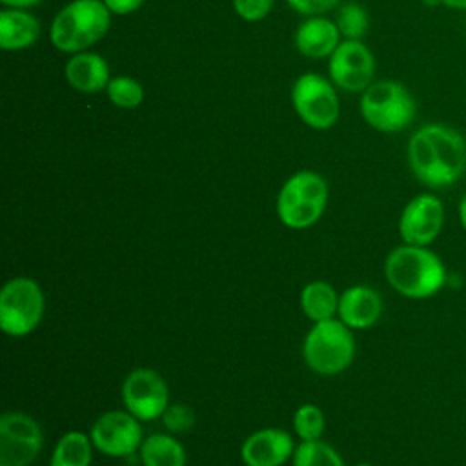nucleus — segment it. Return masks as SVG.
I'll return each instance as SVG.
<instances>
[{
  "instance_id": "1",
  "label": "nucleus",
  "mask_w": 466,
  "mask_h": 466,
  "mask_svg": "<svg viewBox=\"0 0 466 466\" xmlns=\"http://www.w3.org/2000/svg\"><path fill=\"white\" fill-rule=\"evenodd\" d=\"M406 160L428 189L451 187L466 173V137L442 122L422 124L408 138Z\"/></svg>"
},
{
  "instance_id": "2",
  "label": "nucleus",
  "mask_w": 466,
  "mask_h": 466,
  "mask_svg": "<svg viewBox=\"0 0 466 466\" xmlns=\"http://www.w3.org/2000/svg\"><path fill=\"white\" fill-rule=\"evenodd\" d=\"M384 277L399 295L426 300L444 289L448 269L444 260L430 246L400 244L388 253Z\"/></svg>"
},
{
  "instance_id": "3",
  "label": "nucleus",
  "mask_w": 466,
  "mask_h": 466,
  "mask_svg": "<svg viewBox=\"0 0 466 466\" xmlns=\"http://www.w3.org/2000/svg\"><path fill=\"white\" fill-rule=\"evenodd\" d=\"M111 16L102 0H71L53 16L49 42L66 55L87 51L107 35Z\"/></svg>"
},
{
  "instance_id": "4",
  "label": "nucleus",
  "mask_w": 466,
  "mask_h": 466,
  "mask_svg": "<svg viewBox=\"0 0 466 466\" xmlns=\"http://www.w3.org/2000/svg\"><path fill=\"white\" fill-rule=\"evenodd\" d=\"M359 113L371 129L395 135L415 122L417 100L402 82L382 78L360 93Z\"/></svg>"
},
{
  "instance_id": "5",
  "label": "nucleus",
  "mask_w": 466,
  "mask_h": 466,
  "mask_svg": "<svg viewBox=\"0 0 466 466\" xmlns=\"http://www.w3.org/2000/svg\"><path fill=\"white\" fill-rule=\"evenodd\" d=\"M328 193V182L320 173L313 169L293 173L277 195V215L280 222L291 229L313 226L326 209Z\"/></svg>"
},
{
  "instance_id": "6",
  "label": "nucleus",
  "mask_w": 466,
  "mask_h": 466,
  "mask_svg": "<svg viewBox=\"0 0 466 466\" xmlns=\"http://www.w3.org/2000/svg\"><path fill=\"white\" fill-rule=\"evenodd\" d=\"M308 368L319 375H337L355 359V339L351 328L340 319L313 322L302 344Z\"/></svg>"
},
{
  "instance_id": "7",
  "label": "nucleus",
  "mask_w": 466,
  "mask_h": 466,
  "mask_svg": "<svg viewBox=\"0 0 466 466\" xmlns=\"http://www.w3.org/2000/svg\"><path fill=\"white\" fill-rule=\"evenodd\" d=\"M289 100L300 122L315 131L333 127L340 116L337 87L315 71H306L293 80Z\"/></svg>"
},
{
  "instance_id": "8",
  "label": "nucleus",
  "mask_w": 466,
  "mask_h": 466,
  "mask_svg": "<svg viewBox=\"0 0 466 466\" xmlns=\"http://www.w3.org/2000/svg\"><path fill=\"white\" fill-rule=\"evenodd\" d=\"M46 299L40 284L29 277L9 279L0 291V328L9 337L33 333L44 319Z\"/></svg>"
},
{
  "instance_id": "9",
  "label": "nucleus",
  "mask_w": 466,
  "mask_h": 466,
  "mask_svg": "<svg viewBox=\"0 0 466 466\" xmlns=\"http://www.w3.org/2000/svg\"><path fill=\"white\" fill-rule=\"evenodd\" d=\"M377 60L362 40H342L328 58V78L344 93H364L375 82Z\"/></svg>"
},
{
  "instance_id": "10",
  "label": "nucleus",
  "mask_w": 466,
  "mask_h": 466,
  "mask_svg": "<svg viewBox=\"0 0 466 466\" xmlns=\"http://www.w3.org/2000/svg\"><path fill=\"white\" fill-rule=\"evenodd\" d=\"M446 222L444 202L431 191L411 197L399 215V235L404 244L431 246Z\"/></svg>"
},
{
  "instance_id": "11",
  "label": "nucleus",
  "mask_w": 466,
  "mask_h": 466,
  "mask_svg": "<svg viewBox=\"0 0 466 466\" xmlns=\"http://www.w3.org/2000/svg\"><path fill=\"white\" fill-rule=\"evenodd\" d=\"M135 415L127 410H109L96 417L89 430L95 450L109 457H131L140 450L144 431Z\"/></svg>"
},
{
  "instance_id": "12",
  "label": "nucleus",
  "mask_w": 466,
  "mask_h": 466,
  "mask_svg": "<svg viewBox=\"0 0 466 466\" xmlns=\"http://www.w3.org/2000/svg\"><path fill=\"white\" fill-rule=\"evenodd\" d=\"M44 435L27 413L5 411L0 417V466H29L40 453Z\"/></svg>"
},
{
  "instance_id": "13",
  "label": "nucleus",
  "mask_w": 466,
  "mask_h": 466,
  "mask_svg": "<svg viewBox=\"0 0 466 466\" xmlns=\"http://www.w3.org/2000/svg\"><path fill=\"white\" fill-rule=\"evenodd\" d=\"M122 402L138 420H155L169 406V390L153 368H135L122 382Z\"/></svg>"
},
{
  "instance_id": "14",
  "label": "nucleus",
  "mask_w": 466,
  "mask_h": 466,
  "mask_svg": "<svg viewBox=\"0 0 466 466\" xmlns=\"http://www.w3.org/2000/svg\"><path fill=\"white\" fill-rule=\"evenodd\" d=\"M293 437L280 428L253 431L240 446V459L246 466H282L295 453Z\"/></svg>"
},
{
  "instance_id": "15",
  "label": "nucleus",
  "mask_w": 466,
  "mask_h": 466,
  "mask_svg": "<svg viewBox=\"0 0 466 466\" xmlns=\"http://www.w3.org/2000/svg\"><path fill=\"white\" fill-rule=\"evenodd\" d=\"M342 42V35L337 27L335 18L326 15L304 16V20L297 25L293 33L295 49L311 60L329 58V55Z\"/></svg>"
},
{
  "instance_id": "16",
  "label": "nucleus",
  "mask_w": 466,
  "mask_h": 466,
  "mask_svg": "<svg viewBox=\"0 0 466 466\" xmlns=\"http://www.w3.org/2000/svg\"><path fill=\"white\" fill-rule=\"evenodd\" d=\"M64 76L69 87L84 95H96L106 91L111 80L107 60L91 49L69 55L64 64Z\"/></svg>"
},
{
  "instance_id": "17",
  "label": "nucleus",
  "mask_w": 466,
  "mask_h": 466,
  "mask_svg": "<svg viewBox=\"0 0 466 466\" xmlns=\"http://www.w3.org/2000/svg\"><path fill=\"white\" fill-rule=\"evenodd\" d=\"M384 309L382 297L377 289L355 284L342 291L339 299V317L351 329H366L379 322Z\"/></svg>"
},
{
  "instance_id": "18",
  "label": "nucleus",
  "mask_w": 466,
  "mask_h": 466,
  "mask_svg": "<svg viewBox=\"0 0 466 466\" xmlns=\"http://www.w3.org/2000/svg\"><path fill=\"white\" fill-rule=\"evenodd\" d=\"M42 35L40 20L29 9L2 7L0 47L4 51H24L33 47Z\"/></svg>"
},
{
  "instance_id": "19",
  "label": "nucleus",
  "mask_w": 466,
  "mask_h": 466,
  "mask_svg": "<svg viewBox=\"0 0 466 466\" xmlns=\"http://www.w3.org/2000/svg\"><path fill=\"white\" fill-rule=\"evenodd\" d=\"M340 295L326 280H311L300 291V308L302 313L311 322H322L335 319L339 311Z\"/></svg>"
},
{
  "instance_id": "20",
  "label": "nucleus",
  "mask_w": 466,
  "mask_h": 466,
  "mask_svg": "<svg viewBox=\"0 0 466 466\" xmlns=\"http://www.w3.org/2000/svg\"><path fill=\"white\" fill-rule=\"evenodd\" d=\"M142 466H186L184 446L169 433H151L144 437L140 450Z\"/></svg>"
},
{
  "instance_id": "21",
  "label": "nucleus",
  "mask_w": 466,
  "mask_h": 466,
  "mask_svg": "<svg viewBox=\"0 0 466 466\" xmlns=\"http://www.w3.org/2000/svg\"><path fill=\"white\" fill-rule=\"evenodd\" d=\"M93 448L95 446L87 433L71 430L55 444L49 466H91Z\"/></svg>"
},
{
  "instance_id": "22",
  "label": "nucleus",
  "mask_w": 466,
  "mask_h": 466,
  "mask_svg": "<svg viewBox=\"0 0 466 466\" xmlns=\"http://www.w3.org/2000/svg\"><path fill=\"white\" fill-rule=\"evenodd\" d=\"M104 93L109 102L120 109H137L144 104L146 98L144 86L137 78L127 75L111 76Z\"/></svg>"
},
{
  "instance_id": "23",
  "label": "nucleus",
  "mask_w": 466,
  "mask_h": 466,
  "mask_svg": "<svg viewBox=\"0 0 466 466\" xmlns=\"http://www.w3.org/2000/svg\"><path fill=\"white\" fill-rule=\"evenodd\" d=\"M335 22L342 35V40H362L370 27L368 11L357 2H346L339 5Z\"/></svg>"
},
{
  "instance_id": "24",
  "label": "nucleus",
  "mask_w": 466,
  "mask_h": 466,
  "mask_svg": "<svg viewBox=\"0 0 466 466\" xmlns=\"http://www.w3.org/2000/svg\"><path fill=\"white\" fill-rule=\"evenodd\" d=\"M293 466H346L340 455L326 442L302 441L293 453Z\"/></svg>"
},
{
  "instance_id": "25",
  "label": "nucleus",
  "mask_w": 466,
  "mask_h": 466,
  "mask_svg": "<svg viewBox=\"0 0 466 466\" xmlns=\"http://www.w3.org/2000/svg\"><path fill=\"white\" fill-rule=\"evenodd\" d=\"M324 413L315 404H302L293 415V430L300 441H319L324 433Z\"/></svg>"
},
{
  "instance_id": "26",
  "label": "nucleus",
  "mask_w": 466,
  "mask_h": 466,
  "mask_svg": "<svg viewBox=\"0 0 466 466\" xmlns=\"http://www.w3.org/2000/svg\"><path fill=\"white\" fill-rule=\"evenodd\" d=\"M162 422L171 433H186L195 426V411L187 404L175 402L164 410Z\"/></svg>"
},
{
  "instance_id": "27",
  "label": "nucleus",
  "mask_w": 466,
  "mask_h": 466,
  "mask_svg": "<svg viewBox=\"0 0 466 466\" xmlns=\"http://www.w3.org/2000/svg\"><path fill=\"white\" fill-rule=\"evenodd\" d=\"M275 2L277 0H231V5L240 20L255 24L271 13Z\"/></svg>"
},
{
  "instance_id": "28",
  "label": "nucleus",
  "mask_w": 466,
  "mask_h": 466,
  "mask_svg": "<svg viewBox=\"0 0 466 466\" xmlns=\"http://www.w3.org/2000/svg\"><path fill=\"white\" fill-rule=\"evenodd\" d=\"M286 4L302 16H315L333 11L340 0H286Z\"/></svg>"
},
{
  "instance_id": "29",
  "label": "nucleus",
  "mask_w": 466,
  "mask_h": 466,
  "mask_svg": "<svg viewBox=\"0 0 466 466\" xmlns=\"http://www.w3.org/2000/svg\"><path fill=\"white\" fill-rule=\"evenodd\" d=\"M102 2L111 11V15H116V16L131 15L146 4V0H102Z\"/></svg>"
},
{
  "instance_id": "30",
  "label": "nucleus",
  "mask_w": 466,
  "mask_h": 466,
  "mask_svg": "<svg viewBox=\"0 0 466 466\" xmlns=\"http://www.w3.org/2000/svg\"><path fill=\"white\" fill-rule=\"evenodd\" d=\"M40 2L42 0H0L2 7H16V9H31Z\"/></svg>"
},
{
  "instance_id": "31",
  "label": "nucleus",
  "mask_w": 466,
  "mask_h": 466,
  "mask_svg": "<svg viewBox=\"0 0 466 466\" xmlns=\"http://www.w3.org/2000/svg\"><path fill=\"white\" fill-rule=\"evenodd\" d=\"M457 218L461 228L466 231V191L461 195L459 202H457Z\"/></svg>"
},
{
  "instance_id": "32",
  "label": "nucleus",
  "mask_w": 466,
  "mask_h": 466,
  "mask_svg": "<svg viewBox=\"0 0 466 466\" xmlns=\"http://www.w3.org/2000/svg\"><path fill=\"white\" fill-rule=\"evenodd\" d=\"M442 5L453 11H464L466 13V0H442Z\"/></svg>"
},
{
  "instance_id": "33",
  "label": "nucleus",
  "mask_w": 466,
  "mask_h": 466,
  "mask_svg": "<svg viewBox=\"0 0 466 466\" xmlns=\"http://www.w3.org/2000/svg\"><path fill=\"white\" fill-rule=\"evenodd\" d=\"M420 4L424 5V7H439V5H442V0H420Z\"/></svg>"
},
{
  "instance_id": "34",
  "label": "nucleus",
  "mask_w": 466,
  "mask_h": 466,
  "mask_svg": "<svg viewBox=\"0 0 466 466\" xmlns=\"http://www.w3.org/2000/svg\"><path fill=\"white\" fill-rule=\"evenodd\" d=\"M355 466H373V464H368V462H360V464H355Z\"/></svg>"
},
{
  "instance_id": "35",
  "label": "nucleus",
  "mask_w": 466,
  "mask_h": 466,
  "mask_svg": "<svg viewBox=\"0 0 466 466\" xmlns=\"http://www.w3.org/2000/svg\"><path fill=\"white\" fill-rule=\"evenodd\" d=\"M464 29H466V20H464Z\"/></svg>"
},
{
  "instance_id": "36",
  "label": "nucleus",
  "mask_w": 466,
  "mask_h": 466,
  "mask_svg": "<svg viewBox=\"0 0 466 466\" xmlns=\"http://www.w3.org/2000/svg\"><path fill=\"white\" fill-rule=\"evenodd\" d=\"M127 466H135V464H127Z\"/></svg>"
}]
</instances>
